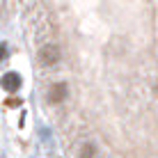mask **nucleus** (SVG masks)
Returning a JSON list of instances; mask_svg holds the SVG:
<instances>
[{
	"label": "nucleus",
	"instance_id": "f257e3e1",
	"mask_svg": "<svg viewBox=\"0 0 158 158\" xmlns=\"http://www.w3.org/2000/svg\"><path fill=\"white\" fill-rule=\"evenodd\" d=\"M39 62L44 67H53V64L60 62V46L55 44H46V46L39 48Z\"/></svg>",
	"mask_w": 158,
	"mask_h": 158
},
{
	"label": "nucleus",
	"instance_id": "f03ea898",
	"mask_svg": "<svg viewBox=\"0 0 158 158\" xmlns=\"http://www.w3.org/2000/svg\"><path fill=\"white\" fill-rule=\"evenodd\" d=\"M67 94H69V87L67 83H53L51 87H48V101L51 103H62L64 99H67Z\"/></svg>",
	"mask_w": 158,
	"mask_h": 158
},
{
	"label": "nucleus",
	"instance_id": "7ed1b4c3",
	"mask_svg": "<svg viewBox=\"0 0 158 158\" xmlns=\"http://www.w3.org/2000/svg\"><path fill=\"white\" fill-rule=\"evenodd\" d=\"M21 76L16 73V71H9V73H5L2 78H0V85H2V89L5 92H9V94H14L16 89H21Z\"/></svg>",
	"mask_w": 158,
	"mask_h": 158
},
{
	"label": "nucleus",
	"instance_id": "20e7f679",
	"mask_svg": "<svg viewBox=\"0 0 158 158\" xmlns=\"http://www.w3.org/2000/svg\"><path fill=\"white\" fill-rule=\"evenodd\" d=\"M78 156H80V158H94V156H96V147H94V142H85L83 147H80Z\"/></svg>",
	"mask_w": 158,
	"mask_h": 158
},
{
	"label": "nucleus",
	"instance_id": "39448f33",
	"mask_svg": "<svg viewBox=\"0 0 158 158\" xmlns=\"http://www.w3.org/2000/svg\"><path fill=\"white\" fill-rule=\"evenodd\" d=\"M21 103H23V101H21L19 96H9V99H7V106H9V108H19Z\"/></svg>",
	"mask_w": 158,
	"mask_h": 158
},
{
	"label": "nucleus",
	"instance_id": "423d86ee",
	"mask_svg": "<svg viewBox=\"0 0 158 158\" xmlns=\"http://www.w3.org/2000/svg\"><path fill=\"white\" fill-rule=\"evenodd\" d=\"M7 55H9V53H7V46H5V44H0V64L7 60Z\"/></svg>",
	"mask_w": 158,
	"mask_h": 158
}]
</instances>
